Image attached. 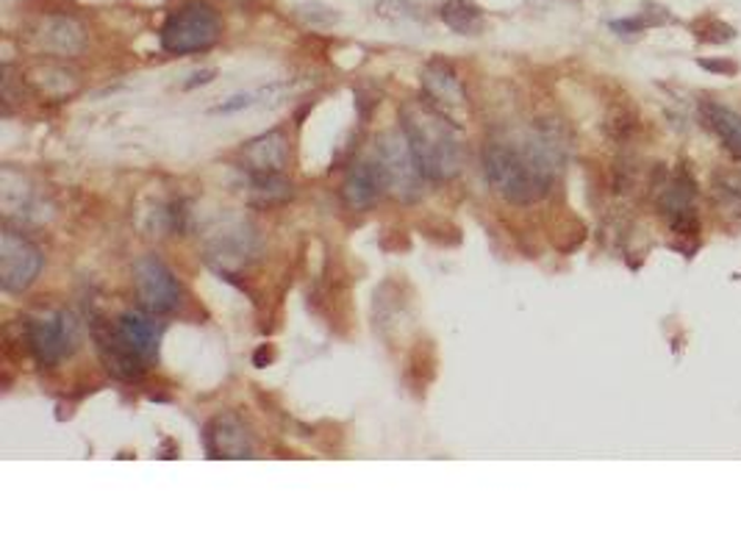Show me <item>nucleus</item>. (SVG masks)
Returning <instances> with one entry per match:
<instances>
[{
    "label": "nucleus",
    "mask_w": 741,
    "mask_h": 555,
    "mask_svg": "<svg viewBox=\"0 0 741 555\" xmlns=\"http://www.w3.org/2000/svg\"><path fill=\"white\" fill-rule=\"evenodd\" d=\"M702 122L706 128H711L719 139H722L724 148L733 155L741 159V114L733 109H724V105L706 103L702 105Z\"/></svg>",
    "instance_id": "dca6fc26"
},
{
    "label": "nucleus",
    "mask_w": 741,
    "mask_h": 555,
    "mask_svg": "<svg viewBox=\"0 0 741 555\" xmlns=\"http://www.w3.org/2000/svg\"><path fill=\"white\" fill-rule=\"evenodd\" d=\"M206 450L212 458H253V436L236 414H220L206 425Z\"/></svg>",
    "instance_id": "f8f14e48"
},
{
    "label": "nucleus",
    "mask_w": 741,
    "mask_h": 555,
    "mask_svg": "<svg viewBox=\"0 0 741 555\" xmlns=\"http://www.w3.org/2000/svg\"><path fill=\"white\" fill-rule=\"evenodd\" d=\"M242 159H245L247 175L251 178H275L284 175V167L290 161V142H286L284 131H270L262 137L251 139L242 148Z\"/></svg>",
    "instance_id": "ddd939ff"
},
{
    "label": "nucleus",
    "mask_w": 741,
    "mask_h": 555,
    "mask_svg": "<svg viewBox=\"0 0 741 555\" xmlns=\"http://www.w3.org/2000/svg\"><path fill=\"white\" fill-rule=\"evenodd\" d=\"M389 192V181L384 175V167L378 164V159H364L347 172L345 183H342V200H345L347 209L353 211H367L378 203L384 194Z\"/></svg>",
    "instance_id": "9b49d317"
},
{
    "label": "nucleus",
    "mask_w": 741,
    "mask_h": 555,
    "mask_svg": "<svg viewBox=\"0 0 741 555\" xmlns=\"http://www.w3.org/2000/svg\"><path fill=\"white\" fill-rule=\"evenodd\" d=\"M31 42L37 44L40 53L70 59V56H75L81 48H84L87 31L75 17L51 14L42 17V20L31 28Z\"/></svg>",
    "instance_id": "9d476101"
},
{
    "label": "nucleus",
    "mask_w": 741,
    "mask_h": 555,
    "mask_svg": "<svg viewBox=\"0 0 741 555\" xmlns=\"http://www.w3.org/2000/svg\"><path fill=\"white\" fill-rule=\"evenodd\" d=\"M223 37L220 11L206 0H186L179 9L170 11L162 26V48L170 56L203 53L214 48Z\"/></svg>",
    "instance_id": "20e7f679"
},
{
    "label": "nucleus",
    "mask_w": 741,
    "mask_h": 555,
    "mask_svg": "<svg viewBox=\"0 0 741 555\" xmlns=\"http://www.w3.org/2000/svg\"><path fill=\"white\" fill-rule=\"evenodd\" d=\"M214 75H217V70H201V72H195V75H192V81H186L184 87H186V89H195L197 83H201V87H203V83L212 81Z\"/></svg>",
    "instance_id": "412c9836"
},
{
    "label": "nucleus",
    "mask_w": 741,
    "mask_h": 555,
    "mask_svg": "<svg viewBox=\"0 0 741 555\" xmlns=\"http://www.w3.org/2000/svg\"><path fill=\"white\" fill-rule=\"evenodd\" d=\"M556 170V144L545 137H497L486 142V181L514 205H530L547 198Z\"/></svg>",
    "instance_id": "f257e3e1"
},
{
    "label": "nucleus",
    "mask_w": 741,
    "mask_h": 555,
    "mask_svg": "<svg viewBox=\"0 0 741 555\" xmlns=\"http://www.w3.org/2000/svg\"><path fill=\"white\" fill-rule=\"evenodd\" d=\"M375 11L384 20H423V9L414 0H378Z\"/></svg>",
    "instance_id": "a211bd4d"
},
{
    "label": "nucleus",
    "mask_w": 741,
    "mask_h": 555,
    "mask_svg": "<svg viewBox=\"0 0 741 555\" xmlns=\"http://www.w3.org/2000/svg\"><path fill=\"white\" fill-rule=\"evenodd\" d=\"M134 286L136 297H140L142 309L153 311V314H173L184 300V289H181L179 278L173 275L168 264L156 255H142L134 264Z\"/></svg>",
    "instance_id": "6e6552de"
},
{
    "label": "nucleus",
    "mask_w": 741,
    "mask_h": 555,
    "mask_svg": "<svg viewBox=\"0 0 741 555\" xmlns=\"http://www.w3.org/2000/svg\"><path fill=\"white\" fill-rule=\"evenodd\" d=\"M375 159L384 167V175L389 181V192L403 203H412L423 194V172H419L417 159H414L412 148H408L406 133L386 131L384 137L375 142Z\"/></svg>",
    "instance_id": "39448f33"
},
{
    "label": "nucleus",
    "mask_w": 741,
    "mask_h": 555,
    "mask_svg": "<svg viewBox=\"0 0 741 555\" xmlns=\"http://www.w3.org/2000/svg\"><path fill=\"white\" fill-rule=\"evenodd\" d=\"M419 83H423L425 103H430L436 111H441V114H447L456 120V111L464 109V103H467V94H464L461 78H458V72L453 70L450 61L430 59L428 64L423 67Z\"/></svg>",
    "instance_id": "1a4fd4ad"
},
{
    "label": "nucleus",
    "mask_w": 741,
    "mask_h": 555,
    "mask_svg": "<svg viewBox=\"0 0 741 555\" xmlns=\"http://www.w3.org/2000/svg\"><path fill=\"white\" fill-rule=\"evenodd\" d=\"M697 33H700V39L702 42H717V44H722V42H730V39H733V28L730 26H724V22H719V20H708V26L702 28V26H697Z\"/></svg>",
    "instance_id": "aec40b11"
},
{
    "label": "nucleus",
    "mask_w": 741,
    "mask_h": 555,
    "mask_svg": "<svg viewBox=\"0 0 741 555\" xmlns=\"http://www.w3.org/2000/svg\"><path fill=\"white\" fill-rule=\"evenodd\" d=\"M162 333L164 327L153 311H123L114 322L95 327L98 353L112 375L123 377V381H136L159 355Z\"/></svg>",
    "instance_id": "7ed1b4c3"
},
{
    "label": "nucleus",
    "mask_w": 741,
    "mask_h": 555,
    "mask_svg": "<svg viewBox=\"0 0 741 555\" xmlns=\"http://www.w3.org/2000/svg\"><path fill=\"white\" fill-rule=\"evenodd\" d=\"M694 198H697V186L689 181L686 172H680L672 183L661 192V200H658V209L661 214L667 216L669 228L680 236H694L697 233V214H694Z\"/></svg>",
    "instance_id": "4468645a"
},
{
    "label": "nucleus",
    "mask_w": 741,
    "mask_h": 555,
    "mask_svg": "<svg viewBox=\"0 0 741 555\" xmlns=\"http://www.w3.org/2000/svg\"><path fill=\"white\" fill-rule=\"evenodd\" d=\"M45 255L31 239L18 231L0 233V286L9 294H20L40 278Z\"/></svg>",
    "instance_id": "0eeeda50"
},
{
    "label": "nucleus",
    "mask_w": 741,
    "mask_h": 555,
    "mask_svg": "<svg viewBox=\"0 0 741 555\" xmlns=\"http://www.w3.org/2000/svg\"><path fill=\"white\" fill-rule=\"evenodd\" d=\"M403 133L408 139L419 172L428 181H450L464 167V142L458 122L434 105L417 100L403 105Z\"/></svg>",
    "instance_id": "f03ea898"
},
{
    "label": "nucleus",
    "mask_w": 741,
    "mask_h": 555,
    "mask_svg": "<svg viewBox=\"0 0 741 555\" xmlns=\"http://www.w3.org/2000/svg\"><path fill=\"white\" fill-rule=\"evenodd\" d=\"M439 17L445 20L447 28H453L456 33L464 37H475V33L484 31V9H480L475 0H445L439 9Z\"/></svg>",
    "instance_id": "f3484780"
},
{
    "label": "nucleus",
    "mask_w": 741,
    "mask_h": 555,
    "mask_svg": "<svg viewBox=\"0 0 741 555\" xmlns=\"http://www.w3.org/2000/svg\"><path fill=\"white\" fill-rule=\"evenodd\" d=\"M297 14H301L303 20L312 22V26H331V22L339 20L336 9H331V6H323V3L301 6V9H297Z\"/></svg>",
    "instance_id": "6ab92c4d"
},
{
    "label": "nucleus",
    "mask_w": 741,
    "mask_h": 555,
    "mask_svg": "<svg viewBox=\"0 0 741 555\" xmlns=\"http://www.w3.org/2000/svg\"><path fill=\"white\" fill-rule=\"evenodd\" d=\"M26 342L42 370L62 364L75 350V322L68 311H48L26 325Z\"/></svg>",
    "instance_id": "423d86ee"
},
{
    "label": "nucleus",
    "mask_w": 741,
    "mask_h": 555,
    "mask_svg": "<svg viewBox=\"0 0 741 555\" xmlns=\"http://www.w3.org/2000/svg\"><path fill=\"white\" fill-rule=\"evenodd\" d=\"M700 64L706 67V70H711V72H733L735 70L730 61H700Z\"/></svg>",
    "instance_id": "4be33fe9"
},
{
    "label": "nucleus",
    "mask_w": 741,
    "mask_h": 555,
    "mask_svg": "<svg viewBox=\"0 0 741 555\" xmlns=\"http://www.w3.org/2000/svg\"><path fill=\"white\" fill-rule=\"evenodd\" d=\"M29 83L42 94V98L51 100H68L79 92V78L75 72H70L68 67H57V64H45V67H34L29 72Z\"/></svg>",
    "instance_id": "2eb2a0df"
}]
</instances>
